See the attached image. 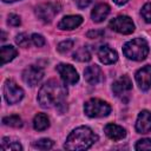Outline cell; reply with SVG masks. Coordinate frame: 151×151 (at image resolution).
Listing matches in <instances>:
<instances>
[{
    "instance_id": "cell-1",
    "label": "cell",
    "mask_w": 151,
    "mask_h": 151,
    "mask_svg": "<svg viewBox=\"0 0 151 151\" xmlns=\"http://www.w3.org/2000/svg\"><path fill=\"white\" fill-rule=\"evenodd\" d=\"M67 88L58 80L51 79L45 83L38 92V101L45 109L59 107L65 104Z\"/></svg>"
},
{
    "instance_id": "cell-2",
    "label": "cell",
    "mask_w": 151,
    "mask_h": 151,
    "mask_svg": "<svg viewBox=\"0 0 151 151\" xmlns=\"http://www.w3.org/2000/svg\"><path fill=\"white\" fill-rule=\"evenodd\" d=\"M98 140V136L87 126L74 129L67 137L65 149L67 150H86Z\"/></svg>"
},
{
    "instance_id": "cell-3",
    "label": "cell",
    "mask_w": 151,
    "mask_h": 151,
    "mask_svg": "<svg viewBox=\"0 0 151 151\" xmlns=\"http://www.w3.org/2000/svg\"><path fill=\"white\" fill-rule=\"evenodd\" d=\"M123 52L125 57H127L131 60L140 61L144 60L149 54V45L145 39L143 38H136L130 41H127L124 47Z\"/></svg>"
},
{
    "instance_id": "cell-4",
    "label": "cell",
    "mask_w": 151,
    "mask_h": 151,
    "mask_svg": "<svg viewBox=\"0 0 151 151\" xmlns=\"http://www.w3.org/2000/svg\"><path fill=\"white\" fill-rule=\"evenodd\" d=\"M84 111L85 114L91 117V118H100V117H106L111 112V106L98 98H92L87 100L84 105Z\"/></svg>"
},
{
    "instance_id": "cell-5",
    "label": "cell",
    "mask_w": 151,
    "mask_h": 151,
    "mask_svg": "<svg viewBox=\"0 0 151 151\" xmlns=\"http://www.w3.org/2000/svg\"><path fill=\"white\" fill-rule=\"evenodd\" d=\"M4 96L8 104H17L22 99L24 91L15 81L7 79L4 85Z\"/></svg>"
},
{
    "instance_id": "cell-6",
    "label": "cell",
    "mask_w": 151,
    "mask_h": 151,
    "mask_svg": "<svg viewBox=\"0 0 151 151\" xmlns=\"http://www.w3.org/2000/svg\"><path fill=\"white\" fill-rule=\"evenodd\" d=\"M110 28L120 34H131L134 31V24L127 15H119L110 21Z\"/></svg>"
},
{
    "instance_id": "cell-7",
    "label": "cell",
    "mask_w": 151,
    "mask_h": 151,
    "mask_svg": "<svg viewBox=\"0 0 151 151\" xmlns=\"http://www.w3.org/2000/svg\"><path fill=\"white\" fill-rule=\"evenodd\" d=\"M60 9L59 4L55 2H47V4H41L35 8V14L37 17L44 21V22H50L52 19L58 14Z\"/></svg>"
},
{
    "instance_id": "cell-8",
    "label": "cell",
    "mask_w": 151,
    "mask_h": 151,
    "mask_svg": "<svg viewBox=\"0 0 151 151\" xmlns=\"http://www.w3.org/2000/svg\"><path fill=\"white\" fill-rule=\"evenodd\" d=\"M42 77H44V70L37 65H31L26 67L22 72V79L29 86H35L42 79Z\"/></svg>"
},
{
    "instance_id": "cell-9",
    "label": "cell",
    "mask_w": 151,
    "mask_h": 151,
    "mask_svg": "<svg viewBox=\"0 0 151 151\" xmlns=\"http://www.w3.org/2000/svg\"><path fill=\"white\" fill-rule=\"evenodd\" d=\"M57 71L60 74V78L63 79V81L67 85H73L79 80L78 72L70 64H59V65H57Z\"/></svg>"
},
{
    "instance_id": "cell-10",
    "label": "cell",
    "mask_w": 151,
    "mask_h": 151,
    "mask_svg": "<svg viewBox=\"0 0 151 151\" xmlns=\"http://www.w3.org/2000/svg\"><path fill=\"white\" fill-rule=\"evenodd\" d=\"M136 81L140 90L146 91L151 87V65H146L137 71Z\"/></svg>"
},
{
    "instance_id": "cell-11",
    "label": "cell",
    "mask_w": 151,
    "mask_h": 151,
    "mask_svg": "<svg viewBox=\"0 0 151 151\" xmlns=\"http://www.w3.org/2000/svg\"><path fill=\"white\" fill-rule=\"evenodd\" d=\"M84 77H85V80L91 85H97L104 80V74L100 67L97 65L87 66L84 71Z\"/></svg>"
},
{
    "instance_id": "cell-12",
    "label": "cell",
    "mask_w": 151,
    "mask_h": 151,
    "mask_svg": "<svg viewBox=\"0 0 151 151\" xmlns=\"http://www.w3.org/2000/svg\"><path fill=\"white\" fill-rule=\"evenodd\" d=\"M136 131L138 133H147L151 131V112L143 110L136 122Z\"/></svg>"
},
{
    "instance_id": "cell-13",
    "label": "cell",
    "mask_w": 151,
    "mask_h": 151,
    "mask_svg": "<svg viewBox=\"0 0 151 151\" xmlns=\"http://www.w3.org/2000/svg\"><path fill=\"white\" fill-rule=\"evenodd\" d=\"M132 88V81L127 76H122L112 84V91L114 96L120 97Z\"/></svg>"
},
{
    "instance_id": "cell-14",
    "label": "cell",
    "mask_w": 151,
    "mask_h": 151,
    "mask_svg": "<svg viewBox=\"0 0 151 151\" xmlns=\"http://www.w3.org/2000/svg\"><path fill=\"white\" fill-rule=\"evenodd\" d=\"M98 57H99V60L103 64H105V65L113 64L118 59L117 52L114 50H112L109 45H103V46L99 47V50H98Z\"/></svg>"
},
{
    "instance_id": "cell-15",
    "label": "cell",
    "mask_w": 151,
    "mask_h": 151,
    "mask_svg": "<svg viewBox=\"0 0 151 151\" xmlns=\"http://www.w3.org/2000/svg\"><path fill=\"white\" fill-rule=\"evenodd\" d=\"M81 24H83V17H80V15H66L59 21L58 28H60V29H74L78 26H80Z\"/></svg>"
},
{
    "instance_id": "cell-16",
    "label": "cell",
    "mask_w": 151,
    "mask_h": 151,
    "mask_svg": "<svg viewBox=\"0 0 151 151\" xmlns=\"http://www.w3.org/2000/svg\"><path fill=\"white\" fill-rule=\"evenodd\" d=\"M104 131H105V134L112 140H120L126 136L125 129H123L122 126H119L117 124H112V123L105 125Z\"/></svg>"
},
{
    "instance_id": "cell-17",
    "label": "cell",
    "mask_w": 151,
    "mask_h": 151,
    "mask_svg": "<svg viewBox=\"0 0 151 151\" xmlns=\"http://www.w3.org/2000/svg\"><path fill=\"white\" fill-rule=\"evenodd\" d=\"M110 13V6L107 4H98L91 12V18L94 22H101Z\"/></svg>"
},
{
    "instance_id": "cell-18",
    "label": "cell",
    "mask_w": 151,
    "mask_h": 151,
    "mask_svg": "<svg viewBox=\"0 0 151 151\" xmlns=\"http://www.w3.org/2000/svg\"><path fill=\"white\" fill-rule=\"evenodd\" d=\"M18 54V51L11 46V45H5L0 50V57H1V65H5L6 63H9L13 60Z\"/></svg>"
},
{
    "instance_id": "cell-19",
    "label": "cell",
    "mask_w": 151,
    "mask_h": 151,
    "mask_svg": "<svg viewBox=\"0 0 151 151\" xmlns=\"http://www.w3.org/2000/svg\"><path fill=\"white\" fill-rule=\"evenodd\" d=\"M50 126V119L45 113H38L35 114L33 119V127L37 131H44Z\"/></svg>"
},
{
    "instance_id": "cell-20",
    "label": "cell",
    "mask_w": 151,
    "mask_h": 151,
    "mask_svg": "<svg viewBox=\"0 0 151 151\" xmlns=\"http://www.w3.org/2000/svg\"><path fill=\"white\" fill-rule=\"evenodd\" d=\"M73 59L78 60V61H88L91 59V53L88 51V47H86V46L79 47L73 53Z\"/></svg>"
},
{
    "instance_id": "cell-21",
    "label": "cell",
    "mask_w": 151,
    "mask_h": 151,
    "mask_svg": "<svg viewBox=\"0 0 151 151\" xmlns=\"http://www.w3.org/2000/svg\"><path fill=\"white\" fill-rule=\"evenodd\" d=\"M1 150H22V146L20 145L19 142L4 137L1 142Z\"/></svg>"
},
{
    "instance_id": "cell-22",
    "label": "cell",
    "mask_w": 151,
    "mask_h": 151,
    "mask_svg": "<svg viewBox=\"0 0 151 151\" xmlns=\"http://www.w3.org/2000/svg\"><path fill=\"white\" fill-rule=\"evenodd\" d=\"M2 123L7 126H12V127H21L22 126V120L19 116L17 114H12V116H7L2 118Z\"/></svg>"
},
{
    "instance_id": "cell-23",
    "label": "cell",
    "mask_w": 151,
    "mask_h": 151,
    "mask_svg": "<svg viewBox=\"0 0 151 151\" xmlns=\"http://www.w3.org/2000/svg\"><path fill=\"white\" fill-rule=\"evenodd\" d=\"M53 145H54V142L52 139H48V138H41V139L33 143V146L39 149V150H48Z\"/></svg>"
},
{
    "instance_id": "cell-24",
    "label": "cell",
    "mask_w": 151,
    "mask_h": 151,
    "mask_svg": "<svg viewBox=\"0 0 151 151\" xmlns=\"http://www.w3.org/2000/svg\"><path fill=\"white\" fill-rule=\"evenodd\" d=\"M31 38L26 34V33H20L15 37V42L21 46V47H28L29 46V42H31Z\"/></svg>"
},
{
    "instance_id": "cell-25",
    "label": "cell",
    "mask_w": 151,
    "mask_h": 151,
    "mask_svg": "<svg viewBox=\"0 0 151 151\" xmlns=\"http://www.w3.org/2000/svg\"><path fill=\"white\" fill-rule=\"evenodd\" d=\"M136 150H151V139L150 138H143L139 139L134 146Z\"/></svg>"
},
{
    "instance_id": "cell-26",
    "label": "cell",
    "mask_w": 151,
    "mask_h": 151,
    "mask_svg": "<svg viewBox=\"0 0 151 151\" xmlns=\"http://www.w3.org/2000/svg\"><path fill=\"white\" fill-rule=\"evenodd\" d=\"M140 13H142V17L144 18V20L146 22H151V2L145 4L143 6Z\"/></svg>"
},
{
    "instance_id": "cell-27",
    "label": "cell",
    "mask_w": 151,
    "mask_h": 151,
    "mask_svg": "<svg viewBox=\"0 0 151 151\" xmlns=\"http://www.w3.org/2000/svg\"><path fill=\"white\" fill-rule=\"evenodd\" d=\"M73 44H74V41L73 40H64V41H61L59 45H58V51L59 52H61V53H64V52H67V51H70L72 47H73Z\"/></svg>"
},
{
    "instance_id": "cell-28",
    "label": "cell",
    "mask_w": 151,
    "mask_h": 151,
    "mask_svg": "<svg viewBox=\"0 0 151 151\" xmlns=\"http://www.w3.org/2000/svg\"><path fill=\"white\" fill-rule=\"evenodd\" d=\"M31 39H32V42H33L35 46H38V47H41V46L45 45V38H44L41 34L34 33V34H32Z\"/></svg>"
},
{
    "instance_id": "cell-29",
    "label": "cell",
    "mask_w": 151,
    "mask_h": 151,
    "mask_svg": "<svg viewBox=\"0 0 151 151\" xmlns=\"http://www.w3.org/2000/svg\"><path fill=\"white\" fill-rule=\"evenodd\" d=\"M7 22L11 26H19L21 24V20H20V17L19 15H17V14H9Z\"/></svg>"
},
{
    "instance_id": "cell-30",
    "label": "cell",
    "mask_w": 151,
    "mask_h": 151,
    "mask_svg": "<svg viewBox=\"0 0 151 151\" xmlns=\"http://www.w3.org/2000/svg\"><path fill=\"white\" fill-rule=\"evenodd\" d=\"M87 38L94 39V38H100L104 35V31L103 29H94V31H88L87 32Z\"/></svg>"
},
{
    "instance_id": "cell-31",
    "label": "cell",
    "mask_w": 151,
    "mask_h": 151,
    "mask_svg": "<svg viewBox=\"0 0 151 151\" xmlns=\"http://www.w3.org/2000/svg\"><path fill=\"white\" fill-rule=\"evenodd\" d=\"M76 2H77V5L80 7V8H84V7H87L91 2H92V0H74Z\"/></svg>"
},
{
    "instance_id": "cell-32",
    "label": "cell",
    "mask_w": 151,
    "mask_h": 151,
    "mask_svg": "<svg viewBox=\"0 0 151 151\" xmlns=\"http://www.w3.org/2000/svg\"><path fill=\"white\" fill-rule=\"evenodd\" d=\"M117 5H124V4H126L129 0H113Z\"/></svg>"
},
{
    "instance_id": "cell-33",
    "label": "cell",
    "mask_w": 151,
    "mask_h": 151,
    "mask_svg": "<svg viewBox=\"0 0 151 151\" xmlns=\"http://www.w3.org/2000/svg\"><path fill=\"white\" fill-rule=\"evenodd\" d=\"M5 2H14V1H18V0H4Z\"/></svg>"
}]
</instances>
